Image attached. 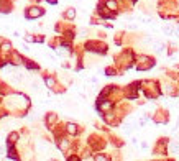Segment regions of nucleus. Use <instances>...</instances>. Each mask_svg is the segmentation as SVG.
<instances>
[{
	"mask_svg": "<svg viewBox=\"0 0 179 161\" xmlns=\"http://www.w3.org/2000/svg\"><path fill=\"white\" fill-rule=\"evenodd\" d=\"M41 15H43V10L38 9V7L28 9V12H26V17H28V18H36V17H41Z\"/></svg>",
	"mask_w": 179,
	"mask_h": 161,
	"instance_id": "obj_1",
	"label": "nucleus"
},
{
	"mask_svg": "<svg viewBox=\"0 0 179 161\" xmlns=\"http://www.w3.org/2000/svg\"><path fill=\"white\" fill-rule=\"evenodd\" d=\"M66 17H67V18H74V17H76V12H74V9H71V10H67V13H66Z\"/></svg>",
	"mask_w": 179,
	"mask_h": 161,
	"instance_id": "obj_6",
	"label": "nucleus"
},
{
	"mask_svg": "<svg viewBox=\"0 0 179 161\" xmlns=\"http://www.w3.org/2000/svg\"><path fill=\"white\" fill-rule=\"evenodd\" d=\"M99 108L100 110H108V108H112V102H99Z\"/></svg>",
	"mask_w": 179,
	"mask_h": 161,
	"instance_id": "obj_2",
	"label": "nucleus"
},
{
	"mask_svg": "<svg viewBox=\"0 0 179 161\" xmlns=\"http://www.w3.org/2000/svg\"><path fill=\"white\" fill-rule=\"evenodd\" d=\"M17 140H18V133H10V136H9V145H13Z\"/></svg>",
	"mask_w": 179,
	"mask_h": 161,
	"instance_id": "obj_4",
	"label": "nucleus"
},
{
	"mask_svg": "<svg viewBox=\"0 0 179 161\" xmlns=\"http://www.w3.org/2000/svg\"><path fill=\"white\" fill-rule=\"evenodd\" d=\"M176 35H179V28H176Z\"/></svg>",
	"mask_w": 179,
	"mask_h": 161,
	"instance_id": "obj_12",
	"label": "nucleus"
},
{
	"mask_svg": "<svg viewBox=\"0 0 179 161\" xmlns=\"http://www.w3.org/2000/svg\"><path fill=\"white\" fill-rule=\"evenodd\" d=\"M44 82H46L48 87H54V79H53V77H46V79H44Z\"/></svg>",
	"mask_w": 179,
	"mask_h": 161,
	"instance_id": "obj_5",
	"label": "nucleus"
},
{
	"mask_svg": "<svg viewBox=\"0 0 179 161\" xmlns=\"http://www.w3.org/2000/svg\"><path fill=\"white\" fill-rule=\"evenodd\" d=\"M3 51H10V48H12V45H10V43H3Z\"/></svg>",
	"mask_w": 179,
	"mask_h": 161,
	"instance_id": "obj_8",
	"label": "nucleus"
},
{
	"mask_svg": "<svg viewBox=\"0 0 179 161\" xmlns=\"http://www.w3.org/2000/svg\"><path fill=\"white\" fill-rule=\"evenodd\" d=\"M67 132L71 135H76L77 133V125H74V123H67Z\"/></svg>",
	"mask_w": 179,
	"mask_h": 161,
	"instance_id": "obj_3",
	"label": "nucleus"
},
{
	"mask_svg": "<svg viewBox=\"0 0 179 161\" xmlns=\"http://www.w3.org/2000/svg\"><path fill=\"white\" fill-rule=\"evenodd\" d=\"M171 151H173V153L179 151V143H177V145H176V143H173V145H171Z\"/></svg>",
	"mask_w": 179,
	"mask_h": 161,
	"instance_id": "obj_7",
	"label": "nucleus"
},
{
	"mask_svg": "<svg viewBox=\"0 0 179 161\" xmlns=\"http://www.w3.org/2000/svg\"><path fill=\"white\" fill-rule=\"evenodd\" d=\"M61 148H63V150H66V148H67V142H66V140H61Z\"/></svg>",
	"mask_w": 179,
	"mask_h": 161,
	"instance_id": "obj_10",
	"label": "nucleus"
},
{
	"mask_svg": "<svg viewBox=\"0 0 179 161\" xmlns=\"http://www.w3.org/2000/svg\"><path fill=\"white\" fill-rule=\"evenodd\" d=\"M107 9H115V2H113V0L107 2Z\"/></svg>",
	"mask_w": 179,
	"mask_h": 161,
	"instance_id": "obj_9",
	"label": "nucleus"
},
{
	"mask_svg": "<svg viewBox=\"0 0 179 161\" xmlns=\"http://www.w3.org/2000/svg\"><path fill=\"white\" fill-rule=\"evenodd\" d=\"M95 159H100V161H105V159H107V156H104V155H97V156H95Z\"/></svg>",
	"mask_w": 179,
	"mask_h": 161,
	"instance_id": "obj_11",
	"label": "nucleus"
}]
</instances>
